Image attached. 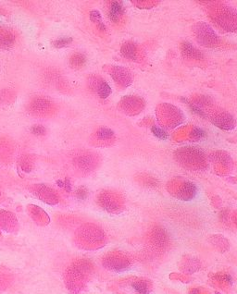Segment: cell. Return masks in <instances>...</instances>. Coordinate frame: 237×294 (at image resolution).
Listing matches in <instances>:
<instances>
[{"mask_svg": "<svg viewBox=\"0 0 237 294\" xmlns=\"http://www.w3.org/2000/svg\"><path fill=\"white\" fill-rule=\"evenodd\" d=\"M108 73L113 79L114 82L122 87H128L133 82V74L125 68L110 66L108 67Z\"/></svg>", "mask_w": 237, "mask_h": 294, "instance_id": "cell-4", "label": "cell"}, {"mask_svg": "<svg viewBox=\"0 0 237 294\" xmlns=\"http://www.w3.org/2000/svg\"><path fill=\"white\" fill-rule=\"evenodd\" d=\"M196 186L190 181H186L183 185L181 186L177 197L183 201H190L196 195Z\"/></svg>", "mask_w": 237, "mask_h": 294, "instance_id": "cell-9", "label": "cell"}, {"mask_svg": "<svg viewBox=\"0 0 237 294\" xmlns=\"http://www.w3.org/2000/svg\"><path fill=\"white\" fill-rule=\"evenodd\" d=\"M151 132L153 133V135L159 138V139L166 140L168 138V134L166 133L164 129H161L160 127H157V126H153L151 128Z\"/></svg>", "mask_w": 237, "mask_h": 294, "instance_id": "cell-23", "label": "cell"}, {"mask_svg": "<svg viewBox=\"0 0 237 294\" xmlns=\"http://www.w3.org/2000/svg\"><path fill=\"white\" fill-rule=\"evenodd\" d=\"M28 110L37 117H47L55 114L57 107L56 104L47 98L36 97L29 103Z\"/></svg>", "mask_w": 237, "mask_h": 294, "instance_id": "cell-3", "label": "cell"}, {"mask_svg": "<svg viewBox=\"0 0 237 294\" xmlns=\"http://www.w3.org/2000/svg\"><path fill=\"white\" fill-rule=\"evenodd\" d=\"M36 192L44 201L47 202L49 204H54L57 202V198L53 192V190L49 189L47 186L38 185L36 187Z\"/></svg>", "mask_w": 237, "mask_h": 294, "instance_id": "cell-13", "label": "cell"}, {"mask_svg": "<svg viewBox=\"0 0 237 294\" xmlns=\"http://www.w3.org/2000/svg\"><path fill=\"white\" fill-rule=\"evenodd\" d=\"M73 163L78 170H80L83 172L92 171L94 166H95V158L90 154H82L76 156Z\"/></svg>", "mask_w": 237, "mask_h": 294, "instance_id": "cell-8", "label": "cell"}, {"mask_svg": "<svg viewBox=\"0 0 237 294\" xmlns=\"http://www.w3.org/2000/svg\"><path fill=\"white\" fill-rule=\"evenodd\" d=\"M15 43V36L12 31L0 27V48L8 49Z\"/></svg>", "mask_w": 237, "mask_h": 294, "instance_id": "cell-10", "label": "cell"}, {"mask_svg": "<svg viewBox=\"0 0 237 294\" xmlns=\"http://www.w3.org/2000/svg\"><path fill=\"white\" fill-rule=\"evenodd\" d=\"M206 136V133L204 129L198 127H194L191 130L190 137L193 141H199Z\"/></svg>", "mask_w": 237, "mask_h": 294, "instance_id": "cell-22", "label": "cell"}, {"mask_svg": "<svg viewBox=\"0 0 237 294\" xmlns=\"http://www.w3.org/2000/svg\"><path fill=\"white\" fill-rule=\"evenodd\" d=\"M76 195L80 199H85L88 195L87 189L84 187H80L76 191Z\"/></svg>", "mask_w": 237, "mask_h": 294, "instance_id": "cell-27", "label": "cell"}, {"mask_svg": "<svg viewBox=\"0 0 237 294\" xmlns=\"http://www.w3.org/2000/svg\"><path fill=\"white\" fill-rule=\"evenodd\" d=\"M95 92H97L98 96L101 99H106L111 94V88L107 82L101 80L96 88Z\"/></svg>", "mask_w": 237, "mask_h": 294, "instance_id": "cell-17", "label": "cell"}, {"mask_svg": "<svg viewBox=\"0 0 237 294\" xmlns=\"http://www.w3.org/2000/svg\"><path fill=\"white\" fill-rule=\"evenodd\" d=\"M196 41L206 47H215L220 43V38L211 26L205 22H197L193 26Z\"/></svg>", "mask_w": 237, "mask_h": 294, "instance_id": "cell-2", "label": "cell"}, {"mask_svg": "<svg viewBox=\"0 0 237 294\" xmlns=\"http://www.w3.org/2000/svg\"><path fill=\"white\" fill-rule=\"evenodd\" d=\"M124 14V4L121 1H111L109 5L108 18L112 22H118Z\"/></svg>", "mask_w": 237, "mask_h": 294, "instance_id": "cell-11", "label": "cell"}, {"mask_svg": "<svg viewBox=\"0 0 237 294\" xmlns=\"http://www.w3.org/2000/svg\"><path fill=\"white\" fill-rule=\"evenodd\" d=\"M132 288L137 294H150V287L144 279H136L131 284Z\"/></svg>", "mask_w": 237, "mask_h": 294, "instance_id": "cell-15", "label": "cell"}, {"mask_svg": "<svg viewBox=\"0 0 237 294\" xmlns=\"http://www.w3.org/2000/svg\"><path fill=\"white\" fill-rule=\"evenodd\" d=\"M90 21L94 22V23H96L97 25L98 24H100V23H102L103 21H102V17H101V14H100V12L99 11H97V10H94V11H91L90 12Z\"/></svg>", "mask_w": 237, "mask_h": 294, "instance_id": "cell-24", "label": "cell"}, {"mask_svg": "<svg viewBox=\"0 0 237 294\" xmlns=\"http://www.w3.org/2000/svg\"><path fill=\"white\" fill-rule=\"evenodd\" d=\"M121 53L129 60H137V47L133 42H125L121 47Z\"/></svg>", "mask_w": 237, "mask_h": 294, "instance_id": "cell-12", "label": "cell"}, {"mask_svg": "<svg viewBox=\"0 0 237 294\" xmlns=\"http://www.w3.org/2000/svg\"><path fill=\"white\" fill-rule=\"evenodd\" d=\"M11 282V278L7 274L0 273V291L5 289Z\"/></svg>", "mask_w": 237, "mask_h": 294, "instance_id": "cell-25", "label": "cell"}, {"mask_svg": "<svg viewBox=\"0 0 237 294\" xmlns=\"http://www.w3.org/2000/svg\"><path fill=\"white\" fill-rule=\"evenodd\" d=\"M181 100H182L184 103L186 104L194 113L198 115V116H200L202 118H206V113H205V112L203 111V109H201V108H199L196 104L192 103L191 101H189V100L186 97H181Z\"/></svg>", "mask_w": 237, "mask_h": 294, "instance_id": "cell-19", "label": "cell"}, {"mask_svg": "<svg viewBox=\"0 0 237 294\" xmlns=\"http://www.w3.org/2000/svg\"><path fill=\"white\" fill-rule=\"evenodd\" d=\"M212 121L218 128L224 129V130H231V129H234L236 125L234 118L231 114L225 111L215 114L212 118Z\"/></svg>", "mask_w": 237, "mask_h": 294, "instance_id": "cell-6", "label": "cell"}, {"mask_svg": "<svg viewBox=\"0 0 237 294\" xmlns=\"http://www.w3.org/2000/svg\"><path fill=\"white\" fill-rule=\"evenodd\" d=\"M111 198L112 197H110L108 194H102V195L99 196V204L107 211H115L118 208L117 202L112 201Z\"/></svg>", "mask_w": 237, "mask_h": 294, "instance_id": "cell-16", "label": "cell"}, {"mask_svg": "<svg viewBox=\"0 0 237 294\" xmlns=\"http://www.w3.org/2000/svg\"><path fill=\"white\" fill-rule=\"evenodd\" d=\"M181 53L186 58H190L194 60H202L204 59V55L199 49L194 47L190 42H181Z\"/></svg>", "mask_w": 237, "mask_h": 294, "instance_id": "cell-7", "label": "cell"}, {"mask_svg": "<svg viewBox=\"0 0 237 294\" xmlns=\"http://www.w3.org/2000/svg\"><path fill=\"white\" fill-rule=\"evenodd\" d=\"M72 43V37H62L58 38L56 41L53 42V46L56 48H63V47L70 46Z\"/></svg>", "mask_w": 237, "mask_h": 294, "instance_id": "cell-21", "label": "cell"}, {"mask_svg": "<svg viewBox=\"0 0 237 294\" xmlns=\"http://www.w3.org/2000/svg\"><path fill=\"white\" fill-rule=\"evenodd\" d=\"M15 97V93L10 90H0V104L11 103Z\"/></svg>", "mask_w": 237, "mask_h": 294, "instance_id": "cell-20", "label": "cell"}, {"mask_svg": "<svg viewBox=\"0 0 237 294\" xmlns=\"http://www.w3.org/2000/svg\"><path fill=\"white\" fill-rule=\"evenodd\" d=\"M97 137L98 140H101V141L111 139L114 137V132L107 127H101L97 130Z\"/></svg>", "mask_w": 237, "mask_h": 294, "instance_id": "cell-18", "label": "cell"}, {"mask_svg": "<svg viewBox=\"0 0 237 294\" xmlns=\"http://www.w3.org/2000/svg\"><path fill=\"white\" fill-rule=\"evenodd\" d=\"M69 63H70V66L72 68V69H75V70H78V69H81L83 68L85 63H86V57L82 54V53H74L73 55L71 56L70 57V60H69Z\"/></svg>", "mask_w": 237, "mask_h": 294, "instance_id": "cell-14", "label": "cell"}, {"mask_svg": "<svg viewBox=\"0 0 237 294\" xmlns=\"http://www.w3.org/2000/svg\"><path fill=\"white\" fill-rule=\"evenodd\" d=\"M46 128L41 125H35L31 128V133L33 135H37V136H42L46 135Z\"/></svg>", "mask_w": 237, "mask_h": 294, "instance_id": "cell-26", "label": "cell"}, {"mask_svg": "<svg viewBox=\"0 0 237 294\" xmlns=\"http://www.w3.org/2000/svg\"><path fill=\"white\" fill-rule=\"evenodd\" d=\"M92 266L87 261L81 260L73 264L68 269L66 275V283L68 288L72 292H78L83 289L89 275L91 273Z\"/></svg>", "mask_w": 237, "mask_h": 294, "instance_id": "cell-1", "label": "cell"}, {"mask_svg": "<svg viewBox=\"0 0 237 294\" xmlns=\"http://www.w3.org/2000/svg\"><path fill=\"white\" fill-rule=\"evenodd\" d=\"M103 265L106 269L116 272H121L128 269L130 263L127 258L115 254V255H107L103 260Z\"/></svg>", "mask_w": 237, "mask_h": 294, "instance_id": "cell-5", "label": "cell"}]
</instances>
